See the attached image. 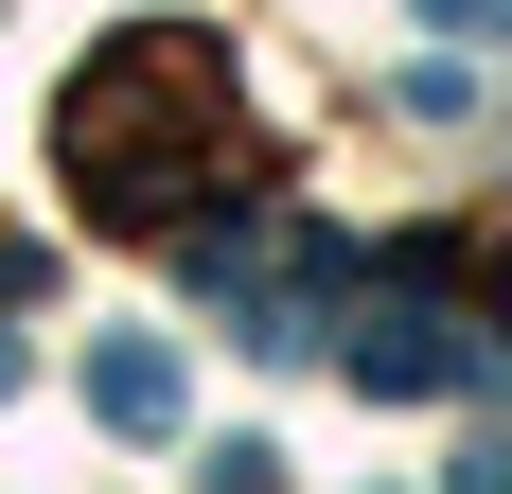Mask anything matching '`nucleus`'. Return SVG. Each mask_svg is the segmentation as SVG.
<instances>
[{
	"mask_svg": "<svg viewBox=\"0 0 512 494\" xmlns=\"http://www.w3.org/2000/svg\"><path fill=\"white\" fill-rule=\"evenodd\" d=\"M89 406H106V424H142V442H159V424H177V353H142V336H124V353H106V371H89Z\"/></svg>",
	"mask_w": 512,
	"mask_h": 494,
	"instance_id": "2",
	"label": "nucleus"
},
{
	"mask_svg": "<svg viewBox=\"0 0 512 494\" xmlns=\"http://www.w3.org/2000/svg\"><path fill=\"white\" fill-rule=\"evenodd\" d=\"M53 142H71V177H89L124 230H159V212L195 195V159L230 142V71H212L195 36H124L89 89L53 106Z\"/></svg>",
	"mask_w": 512,
	"mask_h": 494,
	"instance_id": "1",
	"label": "nucleus"
}]
</instances>
